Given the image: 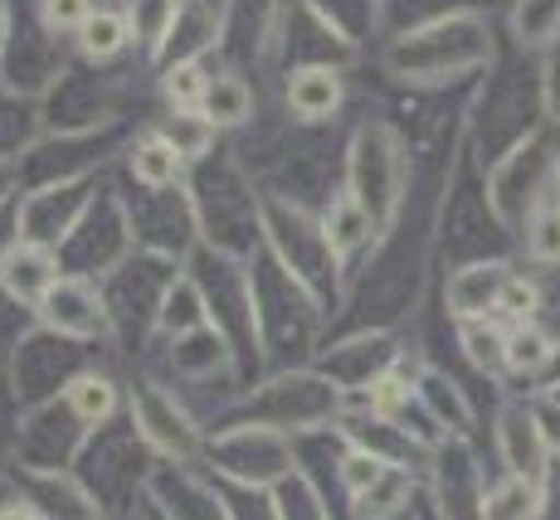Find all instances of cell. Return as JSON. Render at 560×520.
<instances>
[{"label":"cell","mask_w":560,"mask_h":520,"mask_svg":"<svg viewBox=\"0 0 560 520\" xmlns=\"http://www.w3.org/2000/svg\"><path fill=\"white\" fill-rule=\"evenodd\" d=\"M39 307H45L49 327L63 331V335H93L103 327V302L83 283H54V292L39 302Z\"/></svg>","instance_id":"6"},{"label":"cell","mask_w":560,"mask_h":520,"mask_svg":"<svg viewBox=\"0 0 560 520\" xmlns=\"http://www.w3.org/2000/svg\"><path fill=\"white\" fill-rule=\"evenodd\" d=\"M0 283H5V292L15 302L39 307L54 292V283H59V263H54V253H45L39 244H15L0 253Z\"/></svg>","instance_id":"3"},{"label":"cell","mask_w":560,"mask_h":520,"mask_svg":"<svg viewBox=\"0 0 560 520\" xmlns=\"http://www.w3.org/2000/svg\"><path fill=\"white\" fill-rule=\"evenodd\" d=\"M541 511H546V482L508 472L498 486L482 492L478 520H541Z\"/></svg>","instance_id":"5"},{"label":"cell","mask_w":560,"mask_h":520,"mask_svg":"<svg viewBox=\"0 0 560 520\" xmlns=\"http://www.w3.org/2000/svg\"><path fill=\"white\" fill-rule=\"evenodd\" d=\"M5 35H10V10L0 5V45H5Z\"/></svg>","instance_id":"22"},{"label":"cell","mask_w":560,"mask_h":520,"mask_svg":"<svg viewBox=\"0 0 560 520\" xmlns=\"http://www.w3.org/2000/svg\"><path fill=\"white\" fill-rule=\"evenodd\" d=\"M205 88H210V79H205L196 63H176V69L161 79V97H166L176 113H200Z\"/></svg>","instance_id":"18"},{"label":"cell","mask_w":560,"mask_h":520,"mask_svg":"<svg viewBox=\"0 0 560 520\" xmlns=\"http://www.w3.org/2000/svg\"><path fill=\"white\" fill-rule=\"evenodd\" d=\"M180 166H186V151L171 142V137H161V132H147L142 142L132 146V176L142 180L147 190L171 186V180L180 176Z\"/></svg>","instance_id":"8"},{"label":"cell","mask_w":560,"mask_h":520,"mask_svg":"<svg viewBox=\"0 0 560 520\" xmlns=\"http://www.w3.org/2000/svg\"><path fill=\"white\" fill-rule=\"evenodd\" d=\"M25 482H30L25 501L39 511V520H103V501L89 492V486L73 482V476L30 468Z\"/></svg>","instance_id":"1"},{"label":"cell","mask_w":560,"mask_h":520,"mask_svg":"<svg viewBox=\"0 0 560 520\" xmlns=\"http://www.w3.org/2000/svg\"><path fill=\"white\" fill-rule=\"evenodd\" d=\"M39 15H45V25L59 29V35H79V29L89 25L93 5H89V0H45V5H39Z\"/></svg>","instance_id":"19"},{"label":"cell","mask_w":560,"mask_h":520,"mask_svg":"<svg viewBox=\"0 0 560 520\" xmlns=\"http://www.w3.org/2000/svg\"><path fill=\"white\" fill-rule=\"evenodd\" d=\"M200 117L210 127H240L249 117V88H244V79H234V73L210 79V88L200 97Z\"/></svg>","instance_id":"10"},{"label":"cell","mask_w":560,"mask_h":520,"mask_svg":"<svg viewBox=\"0 0 560 520\" xmlns=\"http://www.w3.org/2000/svg\"><path fill=\"white\" fill-rule=\"evenodd\" d=\"M526 248H532L536 263H560V194H551V200L536 210L532 220V234H526Z\"/></svg>","instance_id":"17"},{"label":"cell","mask_w":560,"mask_h":520,"mask_svg":"<svg viewBox=\"0 0 560 520\" xmlns=\"http://www.w3.org/2000/svg\"><path fill=\"white\" fill-rule=\"evenodd\" d=\"M498 302H502V311H508L512 321H526V317H536V307H541V292H536V283L508 277L502 292H498Z\"/></svg>","instance_id":"20"},{"label":"cell","mask_w":560,"mask_h":520,"mask_svg":"<svg viewBox=\"0 0 560 520\" xmlns=\"http://www.w3.org/2000/svg\"><path fill=\"white\" fill-rule=\"evenodd\" d=\"M268 511H273V520H331L327 501L312 492L303 476H283V482L268 492Z\"/></svg>","instance_id":"12"},{"label":"cell","mask_w":560,"mask_h":520,"mask_svg":"<svg viewBox=\"0 0 560 520\" xmlns=\"http://www.w3.org/2000/svg\"><path fill=\"white\" fill-rule=\"evenodd\" d=\"M498 442H502V462H508V472H516V476H536V482H546L551 442H546V433L536 428V418H532V414H508V418H502Z\"/></svg>","instance_id":"4"},{"label":"cell","mask_w":560,"mask_h":520,"mask_svg":"<svg viewBox=\"0 0 560 520\" xmlns=\"http://www.w3.org/2000/svg\"><path fill=\"white\" fill-rule=\"evenodd\" d=\"M385 472H390V462L375 458V452H371V448H361V442H351L347 458L337 462V486L347 492V501H361V496L371 492V486L381 482Z\"/></svg>","instance_id":"14"},{"label":"cell","mask_w":560,"mask_h":520,"mask_svg":"<svg viewBox=\"0 0 560 520\" xmlns=\"http://www.w3.org/2000/svg\"><path fill=\"white\" fill-rule=\"evenodd\" d=\"M371 238V214L357 194H341V200L327 204V248L337 258H351L357 248Z\"/></svg>","instance_id":"9"},{"label":"cell","mask_w":560,"mask_h":520,"mask_svg":"<svg viewBox=\"0 0 560 520\" xmlns=\"http://www.w3.org/2000/svg\"><path fill=\"white\" fill-rule=\"evenodd\" d=\"M551 355H556V341H551V335L536 331V327H522V331L508 335V355H502V365H508L512 375H522V370H541Z\"/></svg>","instance_id":"16"},{"label":"cell","mask_w":560,"mask_h":520,"mask_svg":"<svg viewBox=\"0 0 560 520\" xmlns=\"http://www.w3.org/2000/svg\"><path fill=\"white\" fill-rule=\"evenodd\" d=\"M132 409H137V433H142L147 448H156L166 462H190L196 458V428L180 418V409L171 404V399H161V394L147 389Z\"/></svg>","instance_id":"2"},{"label":"cell","mask_w":560,"mask_h":520,"mask_svg":"<svg viewBox=\"0 0 560 520\" xmlns=\"http://www.w3.org/2000/svg\"><path fill=\"white\" fill-rule=\"evenodd\" d=\"M127 20L122 15H113V10H98V15H89V25L79 29V45L89 59H113V54H122L127 45Z\"/></svg>","instance_id":"15"},{"label":"cell","mask_w":560,"mask_h":520,"mask_svg":"<svg viewBox=\"0 0 560 520\" xmlns=\"http://www.w3.org/2000/svg\"><path fill=\"white\" fill-rule=\"evenodd\" d=\"M288 107H293L303 122H322V117H331L341 107V79L331 69H322V63L298 69L293 83H288Z\"/></svg>","instance_id":"7"},{"label":"cell","mask_w":560,"mask_h":520,"mask_svg":"<svg viewBox=\"0 0 560 520\" xmlns=\"http://www.w3.org/2000/svg\"><path fill=\"white\" fill-rule=\"evenodd\" d=\"M0 520H39V511L25 496H10V501H0Z\"/></svg>","instance_id":"21"},{"label":"cell","mask_w":560,"mask_h":520,"mask_svg":"<svg viewBox=\"0 0 560 520\" xmlns=\"http://www.w3.org/2000/svg\"><path fill=\"white\" fill-rule=\"evenodd\" d=\"M502 283H508L502 263L468 268V273H458V277H454V311H463V317H472V311H488L492 302H498Z\"/></svg>","instance_id":"13"},{"label":"cell","mask_w":560,"mask_h":520,"mask_svg":"<svg viewBox=\"0 0 560 520\" xmlns=\"http://www.w3.org/2000/svg\"><path fill=\"white\" fill-rule=\"evenodd\" d=\"M69 409H73V418H79V424L103 428L107 418L117 414V389H113V379H103V375H79V379L69 385Z\"/></svg>","instance_id":"11"}]
</instances>
